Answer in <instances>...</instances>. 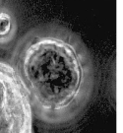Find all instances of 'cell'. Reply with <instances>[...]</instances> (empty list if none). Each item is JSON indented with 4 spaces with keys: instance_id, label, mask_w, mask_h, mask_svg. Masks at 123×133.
I'll return each instance as SVG.
<instances>
[{
    "instance_id": "1",
    "label": "cell",
    "mask_w": 123,
    "mask_h": 133,
    "mask_svg": "<svg viewBox=\"0 0 123 133\" xmlns=\"http://www.w3.org/2000/svg\"><path fill=\"white\" fill-rule=\"evenodd\" d=\"M16 72L42 120L61 124L81 111L87 72L82 54L69 41L50 35L32 38L20 52Z\"/></svg>"
},
{
    "instance_id": "2",
    "label": "cell",
    "mask_w": 123,
    "mask_h": 133,
    "mask_svg": "<svg viewBox=\"0 0 123 133\" xmlns=\"http://www.w3.org/2000/svg\"><path fill=\"white\" fill-rule=\"evenodd\" d=\"M33 112L16 70L0 61V133H35Z\"/></svg>"
},
{
    "instance_id": "3",
    "label": "cell",
    "mask_w": 123,
    "mask_h": 133,
    "mask_svg": "<svg viewBox=\"0 0 123 133\" xmlns=\"http://www.w3.org/2000/svg\"><path fill=\"white\" fill-rule=\"evenodd\" d=\"M10 27H11V24H10L9 17L6 14L0 15V35L8 33Z\"/></svg>"
}]
</instances>
